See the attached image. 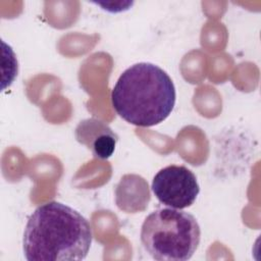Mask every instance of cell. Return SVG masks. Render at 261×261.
Masks as SVG:
<instances>
[{
    "instance_id": "6da1fadb",
    "label": "cell",
    "mask_w": 261,
    "mask_h": 261,
    "mask_svg": "<svg viewBox=\"0 0 261 261\" xmlns=\"http://www.w3.org/2000/svg\"><path fill=\"white\" fill-rule=\"evenodd\" d=\"M90 222L75 209L56 202L39 206L29 217L22 240L29 261L84 260L92 244Z\"/></svg>"
},
{
    "instance_id": "7a4b0ae2",
    "label": "cell",
    "mask_w": 261,
    "mask_h": 261,
    "mask_svg": "<svg viewBox=\"0 0 261 261\" xmlns=\"http://www.w3.org/2000/svg\"><path fill=\"white\" fill-rule=\"evenodd\" d=\"M175 88L159 66L140 62L126 68L111 92L116 113L137 126H153L165 120L175 104Z\"/></svg>"
},
{
    "instance_id": "3957f363",
    "label": "cell",
    "mask_w": 261,
    "mask_h": 261,
    "mask_svg": "<svg viewBox=\"0 0 261 261\" xmlns=\"http://www.w3.org/2000/svg\"><path fill=\"white\" fill-rule=\"evenodd\" d=\"M201 229L196 218L180 209L160 208L142 224L141 242L158 261H187L196 252Z\"/></svg>"
},
{
    "instance_id": "277c9868",
    "label": "cell",
    "mask_w": 261,
    "mask_h": 261,
    "mask_svg": "<svg viewBox=\"0 0 261 261\" xmlns=\"http://www.w3.org/2000/svg\"><path fill=\"white\" fill-rule=\"evenodd\" d=\"M152 191L158 201L174 209L190 207L196 201L200 187L196 175L184 165H168L152 180Z\"/></svg>"
},
{
    "instance_id": "5b68a950",
    "label": "cell",
    "mask_w": 261,
    "mask_h": 261,
    "mask_svg": "<svg viewBox=\"0 0 261 261\" xmlns=\"http://www.w3.org/2000/svg\"><path fill=\"white\" fill-rule=\"evenodd\" d=\"M75 138L99 159L111 157L118 141V137L108 124L96 118L81 121L75 128Z\"/></svg>"
}]
</instances>
